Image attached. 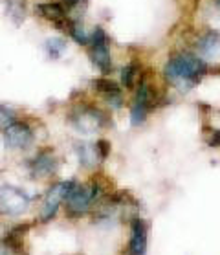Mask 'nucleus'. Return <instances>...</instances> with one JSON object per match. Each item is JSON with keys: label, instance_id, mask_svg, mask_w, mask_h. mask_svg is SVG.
Here are the masks:
<instances>
[{"label": "nucleus", "instance_id": "obj_1", "mask_svg": "<svg viewBox=\"0 0 220 255\" xmlns=\"http://www.w3.org/2000/svg\"><path fill=\"white\" fill-rule=\"evenodd\" d=\"M208 72V63L195 53H176L163 66V74L169 81L178 87L197 85Z\"/></svg>", "mask_w": 220, "mask_h": 255}, {"label": "nucleus", "instance_id": "obj_2", "mask_svg": "<svg viewBox=\"0 0 220 255\" xmlns=\"http://www.w3.org/2000/svg\"><path fill=\"white\" fill-rule=\"evenodd\" d=\"M99 195H101V186L96 180L88 182V184H76L72 187V191L68 193L66 200H64L66 213L70 217H74V219L88 213L92 204L99 198Z\"/></svg>", "mask_w": 220, "mask_h": 255}, {"label": "nucleus", "instance_id": "obj_3", "mask_svg": "<svg viewBox=\"0 0 220 255\" xmlns=\"http://www.w3.org/2000/svg\"><path fill=\"white\" fill-rule=\"evenodd\" d=\"M70 123L83 134H94L107 125V116L92 105H79L70 114Z\"/></svg>", "mask_w": 220, "mask_h": 255}, {"label": "nucleus", "instance_id": "obj_4", "mask_svg": "<svg viewBox=\"0 0 220 255\" xmlns=\"http://www.w3.org/2000/svg\"><path fill=\"white\" fill-rule=\"evenodd\" d=\"M31 198L15 186H0V215L4 217H18L28 211Z\"/></svg>", "mask_w": 220, "mask_h": 255}, {"label": "nucleus", "instance_id": "obj_5", "mask_svg": "<svg viewBox=\"0 0 220 255\" xmlns=\"http://www.w3.org/2000/svg\"><path fill=\"white\" fill-rule=\"evenodd\" d=\"M76 186V182L72 180H66V182H57L53 184L50 189L46 191L44 198H42V206H41V221L42 222H50L57 215L61 204L66 200L68 193L72 191V187Z\"/></svg>", "mask_w": 220, "mask_h": 255}, {"label": "nucleus", "instance_id": "obj_6", "mask_svg": "<svg viewBox=\"0 0 220 255\" xmlns=\"http://www.w3.org/2000/svg\"><path fill=\"white\" fill-rule=\"evenodd\" d=\"M90 59L98 66L99 72L110 74L112 72V55L109 50V37L103 31V28H96L90 35Z\"/></svg>", "mask_w": 220, "mask_h": 255}, {"label": "nucleus", "instance_id": "obj_7", "mask_svg": "<svg viewBox=\"0 0 220 255\" xmlns=\"http://www.w3.org/2000/svg\"><path fill=\"white\" fill-rule=\"evenodd\" d=\"M152 107H154V92L147 83H141L130 105V123L134 127L141 125L147 120V114L151 112Z\"/></svg>", "mask_w": 220, "mask_h": 255}, {"label": "nucleus", "instance_id": "obj_8", "mask_svg": "<svg viewBox=\"0 0 220 255\" xmlns=\"http://www.w3.org/2000/svg\"><path fill=\"white\" fill-rule=\"evenodd\" d=\"M4 141L9 149L22 151L33 143V130L28 123L13 122L7 128H4Z\"/></svg>", "mask_w": 220, "mask_h": 255}, {"label": "nucleus", "instance_id": "obj_9", "mask_svg": "<svg viewBox=\"0 0 220 255\" xmlns=\"http://www.w3.org/2000/svg\"><path fill=\"white\" fill-rule=\"evenodd\" d=\"M57 167H59L57 156L50 149L37 152L35 158L29 160V171H31V174H33L35 178H48V176L57 173Z\"/></svg>", "mask_w": 220, "mask_h": 255}, {"label": "nucleus", "instance_id": "obj_10", "mask_svg": "<svg viewBox=\"0 0 220 255\" xmlns=\"http://www.w3.org/2000/svg\"><path fill=\"white\" fill-rule=\"evenodd\" d=\"M92 87L96 88V92L105 99V103L110 105L112 109H121L123 107V92L119 85L110 79H105V77H99V79H94Z\"/></svg>", "mask_w": 220, "mask_h": 255}, {"label": "nucleus", "instance_id": "obj_11", "mask_svg": "<svg viewBox=\"0 0 220 255\" xmlns=\"http://www.w3.org/2000/svg\"><path fill=\"white\" fill-rule=\"evenodd\" d=\"M147 224L143 219H132L130 222V241H128V255H147Z\"/></svg>", "mask_w": 220, "mask_h": 255}, {"label": "nucleus", "instance_id": "obj_12", "mask_svg": "<svg viewBox=\"0 0 220 255\" xmlns=\"http://www.w3.org/2000/svg\"><path fill=\"white\" fill-rule=\"evenodd\" d=\"M198 57L204 61H220V33L217 31H206L197 41Z\"/></svg>", "mask_w": 220, "mask_h": 255}, {"label": "nucleus", "instance_id": "obj_13", "mask_svg": "<svg viewBox=\"0 0 220 255\" xmlns=\"http://www.w3.org/2000/svg\"><path fill=\"white\" fill-rule=\"evenodd\" d=\"M39 15L46 20H52L55 24H61L66 18V9H64L63 4H57V2H41L35 7Z\"/></svg>", "mask_w": 220, "mask_h": 255}, {"label": "nucleus", "instance_id": "obj_14", "mask_svg": "<svg viewBox=\"0 0 220 255\" xmlns=\"http://www.w3.org/2000/svg\"><path fill=\"white\" fill-rule=\"evenodd\" d=\"M76 152L77 158H79V163L85 165V167H94L99 160L98 149L96 145H88V143H77L76 145Z\"/></svg>", "mask_w": 220, "mask_h": 255}, {"label": "nucleus", "instance_id": "obj_15", "mask_svg": "<svg viewBox=\"0 0 220 255\" xmlns=\"http://www.w3.org/2000/svg\"><path fill=\"white\" fill-rule=\"evenodd\" d=\"M139 77V66L136 63H128L121 70V85L123 88H132Z\"/></svg>", "mask_w": 220, "mask_h": 255}, {"label": "nucleus", "instance_id": "obj_16", "mask_svg": "<svg viewBox=\"0 0 220 255\" xmlns=\"http://www.w3.org/2000/svg\"><path fill=\"white\" fill-rule=\"evenodd\" d=\"M66 50V41L61 37H52L46 41V52L52 59H59Z\"/></svg>", "mask_w": 220, "mask_h": 255}, {"label": "nucleus", "instance_id": "obj_17", "mask_svg": "<svg viewBox=\"0 0 220 255\" xmlns=\"http://www.w3.org/2000/svg\"><path fill=\"white\" fill-rule=\"evenodd\" d=\"M68 33H70V37L76 42H79V44H90V35L85 31V28H83L79 22H70Z\"/></svg>", "mask_w": 220, "mask_h": 255}, {"label": "nucleus", "instance_id": "obj_18", "mask_svg": "<svg viewBox=\"0 0 220 255\" xmlns=\"http://www.w3.org/2000/svg\"><path fill=\"white\" fill-rule=\"evenodd\" d=\"M13 122H17L15 120V112L11 109H7V107H4V105H0V130L7 128Z\"/></svg>", "mask_w": 220, "mask_h": 255}, {"label": "nucleus", "instance_id": "obj_19", "mask_svg": "<svg viewBox=\"0 0 220 255\" xmlns=\"http://www.w3.org/2000/svg\"><path fill=\"white\" fill-rule=\"evenodd\" d=\"M96 149H98L99 160H107V156H109V152H110V143H109V141L99 139L98 143H96Z\"/></svg>", "mask_w": 220, "mask_h": 255}, {"label": "nucleus", "instance_id": "obj_20", "mask_svg": "<svg viewBox=\"0 0 220 255\" xmlns=\"http://www.w3.org/2000/svg\"><path fill=\"white\" fill-rule=\"evenodd\" d=\"M63 2L68 7H74V6H77V4H79V0H63Z\"/></svg>", "mask_w": 220, "mask_h": 255}, {"label": "nucleus", "instance_id": "obj_21", "mask_svg": "<svg viewBox=\"0 0 220 255\" xmlns=\"http://www.w3.org/2000/svg\"><path fill=\"white\" fill-rule=\"evenodd\" d=\"M4 237H6V232H4V228L0 226V243L4 241Z\"/></svg>", "mask_w": 220, "mask_h": 255}, {"label": "nucleus", "instance_id": "obj_22", "mask_svg": "<svg viewBox=\"0 0 220 255\" xmlns=\"http://www.w3.org/2000/svg\"><path fill=\"white\" fill-rule=\"evenodd\" d=\"M217 4H219V6H220V0H217Z\"/></svg>", "mask_w": 220, "mask_h": 255}]
</instances>
